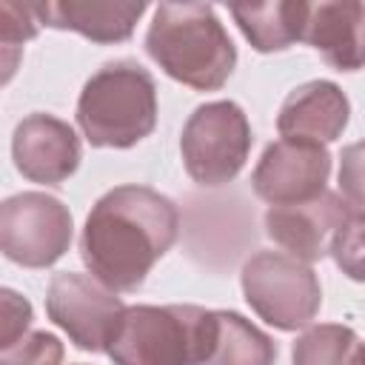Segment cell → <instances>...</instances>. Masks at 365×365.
<instances>
[{"mask_svg":"<svg viewBox=\"0 0 365 365\" xmlns=\"http://www.w3.org/2000/svg\"><path fill=\"white\" fill-rule=\"evenodd\" d=\"M308 11H311V3H302V0H274V3L231 6V17L237 20L240 31L262 54L282 51L291 43L302 40L305 23H308Z\"/></svg>","mask_w":365,"mask_h":365,"instance_id":"15","label":"cell"},{"mask_svg":"<svg viewBox=\"0 0 365 365\" xmlns=\"http://www.w3.org/2000/svg\"><path fill=\"white\" fill-rule=\"evenodd\" d=\"M0 365H63V342L48 331H31L0 351Z\"/></svg>","mask_w":365,"mask_h":365,"instance_id":"19","label":"cell"},{"mask_svg":"<svg viewBox=\"0 0 365 365\" xmlns=\"http://www.w3.org/2000/svg\"><path fill=\"white\" fill-rule=\"evenodd\" d=\"M277 342L237 311H217V336L205 365H274Z\"/></svg>","mask_w":365,"mask_h":365,"instance_id":"16","label":"cell"},{"mask_svg":"<svg viewBox=\"0 0 365 365\" xmlns=\"http://www.w3.org/2000/svg\"><path fill=\"white\" fill-rule=\"evenodd\" d=\"M351 365H365V342H359L356 354H354V362Z\"/></svg>","mask_w":365,"mask_h":365,"instance_id":"23","label":"cell"},{"mask_svg":"<svg viewBox=\"0 0 365 365\" xmlns=\"http://www.w3.org/2000/svg\"><path fill=\"white\" fill-rule=\"evenodd\" d=\"M351 117V103L345 91L331 83V80H311L297 86L279 114H277V128L282 140H299V143H334Z\"/></svg>","mask_w":365,"mask_h":365,"instance_id":"12","label":"cell"},{"mask_svg":"<svg viewBox=\"0 0 365 365\" xmlns=\"http://www.w3.org/2000/svg\"><path fill=\"white\" fill-rule=\"evenodd\" d=\"M339 194L354 214H365V140L345 145L339 154Z\"/></svg>","mask_w":365,"mask_h":365,"instance_id":"20","label":"cell"},{"mask_svg":"<svg viewBox=\"0 0 365 365\" xmlns=\"http://www.w3.org/2000/svg\"><path fill=\"white\" fill-rule=\"evenodd\" d=\"M71 211L48 194L23 191L0 205V248L23 268H48L71 245Z\"/></svg>","mask_w":365,"mask_h":365,"instance_id":"7","label":"cell"},{"mask_svg":"<svg viewBox=\"0 0 365 365\" xmlns=\"http://www.w3.org/2000/svg\"><path fill=\"white\" fill-rule=\"evenodd\" d=\"M43 26L68 29L91 43H123L131 37L145 3H100V0H63V3H34Z\"/></svg>","mask_w":365,"mask_h":365,"instance_id":"14","label":"cell"},{"mask_svg":"<svg viewBox=\"0 0 365 365\" xmlns=\"http://www.w3.org/2000/svg\"><path fill=\"white\" fill-rule=\"evenodd\" d=\"M180 231L177 205L148 185H117L88 211L80 257L111 291H137Z\"/></svg>","mask_w":365,"mask_h":365,"instance_id":"1","label":"cell"},{"mask_svg":"<svg viewBox=\"0 0 365 365\" xmlns=\"http://www.w3.org/2000/svg\"><path fill=\"white\" fill-rule=\"evenodd\" d=\"M331 177V154L325 145L299 143V140H277L271 143L254 174L251 185L259 200L274 205H299L325 194V182Z\"/></svg>","mask_w":365,"mask_h":365,"instance_id":"9","label":"cell"},{"mask_svg":"<svg viewBox=\"0 0 365 365\" xmlns=\"http://www.w3.org/2000/svg\"><path fill=\"white\" fill-rule=\"evenodd\" d=\"M305 43H311L336 71H356L365 66V3H311L305 23Z\"/></svg>","mask_w":365,"mask_h":365,"instance_id":"13","label":"cell"},{"mask_svg":"<svg viewBox=\"0 0 365 365\" xmlns=\"http://www.w3.org/2000/svg\"><path fill=\"white\" fill-rule=\"evenodd\" d=\"M46 314L60 325L80 351H108L120 319L125 314L123 299L97 282L94 277L60 271L51 277L46 291Z\"/></svg>","mask_w":365,"mask_h":365,"instance_id":"8","label":"cell"},{"mask_svg":"<svg viewBox=\"0 0 365 365\" xmlns=\"http://www.w3.org/2000/svg\"><path fill=\"white\" fill-rule=\"evenodd\" d=\"M180 154L188 177L200 185L231 182L251 154V123L231 100H214L194 108L182 125Z\"/></svg>","mask_w":365,"mask_h":365,"instance_id":"6","label":"cell"},{"mask_svg":"<svg viewBox=\"0 0 365 365\" xmlns=\"http://www.w3.org/2000/svg\"><path fill=\"white\" fill-rule=\"evenodd\" d=\"M11 157L26 180L40 185H60L80 165V140L66 120L37 111L17 123L11 137Z\"/></svg>","mask_w":365,"mask_h":365,"instance_id":"11","label":"cell"},{"mask_svg":"<svg viewBox=\"0 0 365 365\" xmlns=\"http://www.w3.org/2000/svg\"><path fill=\"white\" fill-rule=\"evenodd\" d=\"M331 257L348 279L365 282V214L351 211L331 242Z\"/></svg>","mask_w":365,"mask_h":365,"instance_id":"18","label":"cell"},{"mask_svg":"<svg viewBox=\"0 0 365 365\" xmlns=\"http://www.w3.org/2000/svg\"><path fill=\"white\" fill-rule=\"evenodd\" d=\"M77 125L94 148H131L157 125V83L134 60L97 68L80 91Z\"/></svg>","mask_w":365,"mask_h":365,"instance_id":"3","label":"cell"},{"mask_svg":"<svg viewBox=\"0 0 365 365\" xmlns=\"http://www.w3.org/2000/svg\"><path fill=\"white\" fill-rule=\"evenodd\" d=\"M217 311L200 305H131L108 345L114 365H205Z\"/></svg>","mask_w":365,"mask_h":365,"instance_id":"4","label":"cell"},{"mask_svg":"<svg viewBox=\"0 0 365 365\" xmlns=\"http://www.w3.org/2000/svg\"><path fill=\"white\" fill-rule=\"evenodd\" d=\"M29 325H31V305H29V299L14 294L11 288H3V336H0V348H9L20 336H26L23 331Z\"/></svg>","mask_w":365,"mask_h":365,"instance_id":"22","label":"cell"},{"mask_svg":"<svg viewBox=\"0 0 365 365\" xmlns=\"http://www.w3.org/2000/svg\"><path fill=\"white\" fill-rule=\"evenodd\" d=\"M145 51L171 80L197 91L222 88L237 66V48L208 3H160Z\"/></svg>","mask_w":365,"mask_h":365,"instance_id":"2","label":"cell"},{"mask_svg":"<svg viewBox=\"0 0 365 365\" xmlns=\"http://www.w3.org/2000/svg\"><path fill=\"white\" fill-rule=\"evenodd\" d=\"M351 217L342 194L325 191L299 205H274L265 211V234L291 257L317 262L331 254V242Z\"/></svg>","mask_w":365,"mask_h":365,"instance_id":"10","label":"cell"},{"mask_svg":"<svg viewBox=\"0 0 365 365\" xmlns=\"http://www.w3.org/2000/svg\"><path fill=\"white\" fill-rule=\"evenodd\" d=\"M359 348V336L348 325L322 322L297 336L291 348L294 365H351Z\"/></svg>","mask_w":365,"mask_h":365,"instance_id":"17","label":"cell"},{"mask_svg":"<svg viewBox=\"0 0 365 365\" xmlns=\"http://www.w3.org/2000/svg\"><path fill=\"white\" fill-rule=\"evenodd\" d=\"M240 282L251 311L279 331L311 325L322 305V288L311 265L285 251H257L248 257Z\"/></svg>","mask_w":365,"mask_h":365,"instance_id":"5","label":"cell"},{"mask_svg":"<svg viewBox=\"0 0 365 365\" xmlns=\"http://www.w3.org/2000/svg\"><path fill=\"white\" fill-rule=\"evenodd\" d=\"M40 17L34 3H0V40L3 48H17L37 34Z\"/></svg>","mask_w":365,"mask_h":365,"instance_id":"21","label":"cell"}]
</instances>
